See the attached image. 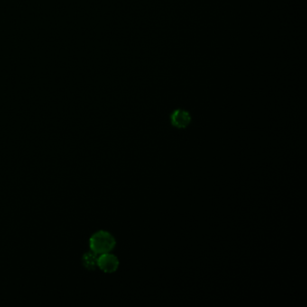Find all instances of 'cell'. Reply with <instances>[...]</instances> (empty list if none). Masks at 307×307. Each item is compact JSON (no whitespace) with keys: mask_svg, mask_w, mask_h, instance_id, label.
<instances>
[{"mask_svg":"<svg viewBox=\"0 0 307 307\" xmlns=\"http://www.w3.org/2000/svg\"><path fill=\"white\" fill-rule=\"evenodd\" d=\"M115 237L109 232L104 230L92 234L89 239L90 251L95 252L97 255L110 252L115 248Z\"/></svg>","mask_w":307,"mask_h":307,"instance_id":"1","label":"cell"},{"mask_svg":"<svg viewBox=\"0 0 307 307\" xmlns=\"http://www.w3.org/2000/svg\"><path fill=\"white\" fill-rule=\"evenodd\" d=\"M97 268L105 273H114L119 268V261L114 254L104 253L98 255L97 258Z\"/></svg>","mask_w":307,"mask_h":307,"instance_id":"2","label":"cell"},{"mask_svg":"<svg viewBox=\"0 0 307 307\" xmlns=\"http://www.w3.org/2000/svg\"><path fill=\"white\" fill-rule=\"evenodd\" d=\"M171 124L177 128H186L191 122V116L188 111L182 109L175 110L170 116Z\"/></svg>","mask_w":307,"mask_h":307,"instance_id":"3","label":"cell"},{"mask_svg":"<svg viewBox=\"0 0 307 307\" xmlns=\"http://www.w3.org/2000/svg\"><path fill=\"white\" fill-rule=\"evenodd\" d=\"M97 258L98 255L92 251L86 252L81 259L83 266L85 267V269H87V271H95L97 268Z\"/></svg>","mask_w":307,"mask_h":307,"instance_id":"4","label":"cell"}]
</instances>
